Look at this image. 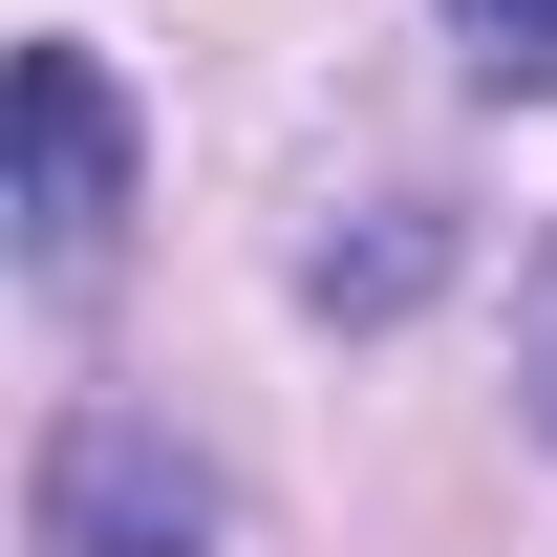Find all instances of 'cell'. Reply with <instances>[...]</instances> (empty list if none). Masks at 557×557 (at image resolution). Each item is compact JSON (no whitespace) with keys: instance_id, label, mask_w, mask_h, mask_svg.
Returning a JSON list of instances; mask_svg holds the SVG:
<instances>
[{"instance_id":"cell-3","label":"cell","mask_w":557,"mask_h":557,"mask_svg":"<svg viewBox=\"0 0 557 557\" xmlns=\"http://www.w3.org/2000/svg\"><path fill=\"white\" fill-rule=\"evenodd\" d=\"M429 278H450V214H364V236L300 258V300H322V322H408Z\"/></svg>"},{"instance_id":"cell-5","label":"cell","mask_w":557,"mask_h":557,"mask_svg":"<svg viewBox=\"0 0 557 557\" xmlns=\"http://www.w3.org/2000/svg\"><path fill=\"white\" fill-rule=\"evenodd\" d=\"M536 429H557V258H536Z\"/></svg>"},{"instance_id":"cell-4","label":"cell","mask_w":557,"mask_h":557,"mask_svg":"<svg viewBox=\"0 0 557 557\" xmlns=\"http://www.w3.org/2000/svg\"><path fill=\"white\" fill-rule=\"evenodd\" d=\"M450 44H472L493 86H536V108H557V0H450Z\"/></svg>"},{"instance_id":"cell-1","label":"cell","mask_w":557,"mask_h":557,"mask_svg":"<svg viewBox=\"0 0 557 557\" xmlns=\"http://www.w3.org/2000/svg\"><path fill=\"white\" fill-rule=\"evenodd\" d=\"M108 236H129V86H108V44H22V278H108Z\"/></svg>"},{"instance_id":"cell-2","label":"cell","mask_w":557,"mask_h":557,"mask_svg":"<svg viewBox=\"0 0 557 557\" xmlns=\"http://www.w3.org/2000/svg\"><path fill=\"white\" fill-rule=\"evenodd\" d=\"M44 557H214V472L150 408H65L44 429Z\"/></svg>"}]
</instances>
